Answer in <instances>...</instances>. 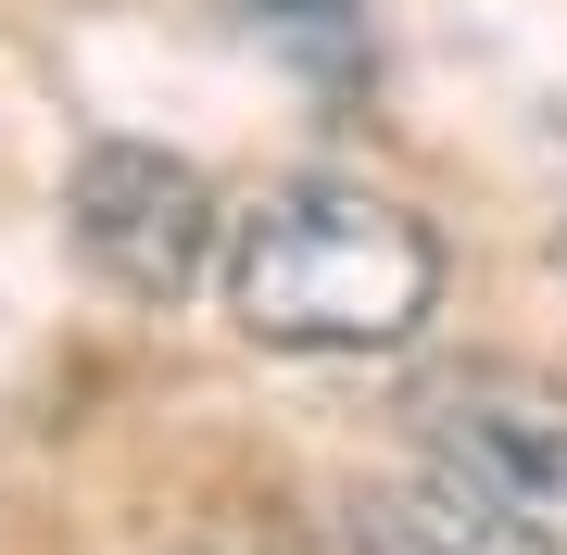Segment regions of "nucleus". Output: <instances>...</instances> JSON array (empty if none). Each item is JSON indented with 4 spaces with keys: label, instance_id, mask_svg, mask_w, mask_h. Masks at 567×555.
I'll use <instances>...</instances> for the list:
<instances>
[{
    "label": "nucleus",
    "instance_id": "39448f33",
    "mask_svg": "<svg viewBox=\"0 0 567 555\" xmlns=\"http://www.w3.org/2000/svg\"><path fill=\"white\" fill-rule=\"evenodd\" d=\"M227 25L265 39L303 89H365V63H379V0H227Z\"/></svg>",
    "mask_w": 567,
    "mask_h": 555
},
{
    "label": "nucleus",
    "instance_id": "f257e3e1",
    "mask_svg": "<svg viewBox=\"0 0 567 555\" xmlns=\"http://www.w3.org/2000/svg\"><path fill=\"white\" fill-rule=\"evenodd\" d=\"M442 304V227L365 177H278L227 227V316L278 353H391Z\"/></svg>",
    "mask_w": 567,
    "mask_h": 555
},
{
    "label": "nucleus",
    "instance_id": "20e7f679",
    "mask_svg": "<svg viewBox=\"0 0 567 555\" xmlns=\"http://www.w3.org/2000/svg\"><path fill=\"white\" fill-rule=\"evenodd\" d=\"M341 531H353V555H543L517 517H492L480 493H454L442 467L429 480H365V493L341 505Z\"/></svg>",
    "mask_w": 567,
    "mask_h": 555
},
{
    "label": "nucleus",
    "instance_id": "f03ea898",
    "mask_svg": "<svg viewBox=\"0 0 567 555\" xmlns=\"http://www.w3.org/2000/svg\"><path fill=\"white\" fill-rule=\"evenodd\" d=\"M63 240L126 304H189L203 278H227L215 177L189 152H164V140H89L76 177H63Z\"/></svg>",
    "mask_w": 567,
    "mask_h": 555
},
{
    "label": "nucleus",
    "instance_id": "7ed1b4c3",
    "mask_svg": "<svg viewBox=\"0 0 567 555\" xmlns=\"http://www.w3.org/2000/svg\"><path fill=\"white\" fill-rule=\"evenodd\" d=\"M416 454L480 493L492 517H517L543 555H567V379H505V367H454L416 391Z\"/></svg>",
    "mask_w": 567,
    "mask_h": 555
}]
</instances>
